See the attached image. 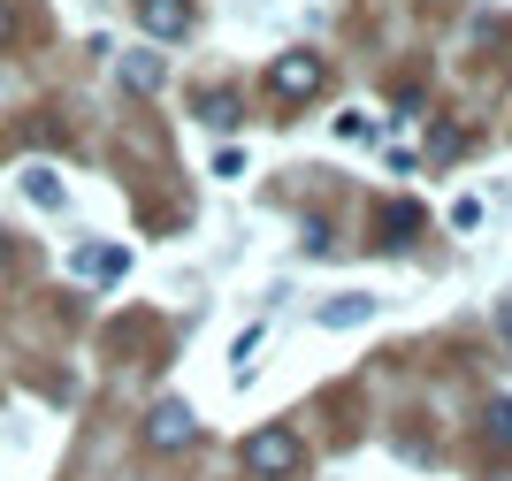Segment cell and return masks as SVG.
Here are the masks:
<instances>
[{"label":"cell","mask_w":512,"mask_h":481,"mask_svg":"<svg viewBox=\"0 0 512 481\" xmlns=\"http://www.w3.org/2000/svg\"><path fill=\"white\" fill-rule=\"evenodd\" d=\"M245 474H260V481H283V474H299L306 466V443H299V428H283V420H268V428H253L245 436Z\"/></svg>","instance_id":"1"},{"label":"cell","mask_w":512,"mask_h":481,"mask_svg":"<svg viewBox=\"0 0 512 481\" xmlns=\"http://www.w3.org/2000/svg\"><path fill=\"white\" fill-rule=\"evenodd\" d=\"M321 84H329V62H321V54H276V69H268V92H276V100H314Z\"/></svg>","instance_id":"2"},{"label":"cell","mask_w":512,"mask_h":481,"mask_svg":"<svg viewBox=\"0 0 512 481\" xmlns=\"http://www.w3.org/2000/svg\"><path fill=\"white\" fill-rule=\"evenodd\" d=\"M146 443H153V451H184V443H192V405H184V398H161L146 413Z\"/></svg>","instance_id":"3"},{"label":"cell","mask_w":512,"mask_h":481,"mask_svg":"<svg viewBox=\"0 0 512 481\" xmlns=\"http://www.w3.org/2000/svg\"><path fill=\"white\" fill-rule=\"evenodd\" d=\"M138 16H146L153 39H184L192 31V0H138Z\"/></svg>","instance_id":"4"},{"label":"cell","mask_w":512,"mask_h":481,"mask_svg":"<svg viewBox=\"0 0 512 481\" xmlns=\"http://www.w3.org/2000/svg\"><path fill=\"white\" fill-rule=\"evenodd\" d=\"M69 268L85 275V283H115V275L130 268V252H115V245H77V260Z\"/></svg>","instance_id":"5"},{"label":"cell","mask_w":512,"mask_h":481,"mask_svg":"<svg viewBox=\"0 0 512 481\" xmlns=\"http://www.w3.org/2000/svg\"><path fill=\"white\" fill-rule=\"evenodd\" d=\"M321 329H360V321H375V298H360V291H337L329 306H321Z\"/></svg>","instance_id":"6"},{"label":"cell","mask_w":512,"mask_h":481,"mask_svg":"<svg viewBox=\"0 0 512 481\" xmlns=\"http://www.w3.org/2000/svg\"><path fill=\"white\" fill-rule=\"evenodd\" d=\"M123 84L130 92H161V54H123Z\"/></svg>","instance_id":"7"},{"label":"cell","mask_w":512,"mask_h":481,"mask_svg":"<svg viewBox=\"0 0 512 481\" xmlns=\"http://www.w3.org/2000/svg\"><path fill=\"white\" fill-rule=\"evenodd\" d=\"M23 199H31V207H62V184H54V168H23Z\"/></svg>","instance_id":"8"},{"label":"cell","mask_w":512,"mask_h":481,"mask_svg":"<svg viewBox=\"0 0 512 481\" xmlns=\"http://www.w3.org/2000/svg\"><path fill=\"white\" fill-rule=\"evenodd\" d=\"M459 153H467V130H459V123H436V130H428V161H459Z\"/></svg>","instance_id":"9"},{"label":"cell","mask_w":512,"mask_h":481,"mask_svg":"<svg viewBox=\"0 0 512 481\" xmlns=\"http://www.w3.org/2000/svg\"><path fill=\"white\" fill-rule=\"evenodd\" d=\"M199 123L230 130V123H237V100H230V92H207V100H199Z\"/></svg>","instance_id":"10"},{"label":"cell","mask_w":512,"mask_h":481,"mask_svg":"<svg viewBox=\"0 0 512 481\" xmlns=\"http://www.w3.org/2000/svg\"><path fill=\"white\" fill-rule=\"evenodd\" d=\"M337 138H344V146H360V138H367V146H375L383 130H375V115H337Z\"/></svg>","instance_id":"11"},{"label":"cell","mask_w":512,"mask_h":481,"mask_svg":"<svg viewBox=\"0 0 512 481\" xmlns=\"http://www.w3.org/2000/svg\"><path fill=\"white\" fill-rule=\"evenodd\" d=\"M383 230H390V245H406V237L421 230V207H390V214H383Z\"/></svg>","instance_id":"12"},{"label":"cell","mask_w":512,"mask_h":481,"mask_svg":"<svg viewBox=\"0 0 512 481\" xmlns=\"http://www.w3.org/2000/svg\"><path fill=\"white\" fill-rule=\"evenodd\" d=\"M490 443H497V451H512V398L490 405Z\"/></svg>","instance_id":"13"},{"label":"cell","mask_w":512,"mask_h":481,"mask_svg":"<svg viewBox=\"0 0 512 481\" xmlns=\"http://www.w3.org/2000/svg\"><path fill=\"white\" fill-rule=\"evenodd\" d=\"M299 245H306V252H314V260H321V252L337 245V237H329V222H321V214H306V230H299Z\"/></svg>","instance_id":"14"},{"label":"cell","mask_w":512,"mask_h":481,"mask_svg":"<svg viewBox=\"0 0 512 481\" xmlns=\"http://www.w3.org/2000/svg\"><path fill=\"white\" fill-rule=\"evenodd\" d=\"M16 39V8H8V0H0V46Z\"/></svg>","instance_id":"15"},{"label":"cell","mask_w":512,"mask_h":481,"mask_svg":"<svg viewBox=\"0 0 512 481\" xmlns=\"http://www.w3.org/2000/svg\"><path fill=\"white\" fill-rule=\"evenodd\" d=\"M0 260H8V245H0Z\"/></svg>","instance_id":"16"}]
</instances>
